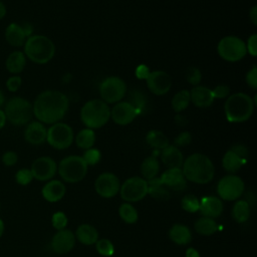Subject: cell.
<instances>
[{
  "mask_svg": "<svg viewBox=\"0 0 257 257\" xmlns=\"http://www.w3.org/2000/svg\"><path fill=\"white\" fill-rule=\"evenodd\" d=\"M68 106V97L63 92L53 89L44 90L33 102V115L42 123L53 124L65 115Z\"/></svg>",
  "mask_w": 257,
  "mask_h": 257,
  "instance_id": "6da1fadb",
  "label": "cell"
},
{
  "mask_svg": "<svg viewBox=\"0 0 257 257\" xmlns=\"http://www.w3.org/2000/svg\"><path fill=\"white\" fill-rule=\"evenodd\" d=\"M181 169L186 180L196 184H207L215 175V167L211 159L200 153L189 156L183 162Z\"/></svg>",
  "mask_w": 257,
  "mask_h": 257,
  "instance_id": "7a4b0ae2",
  "label": "cell"
},
{
  "mask_svg": "<svg viewBox=\"0 0 257 257\" xmlns=\"http://www.w3.org/2000/svg\"><path fill=\"white\" fill-rule=\"evenodd\" d=\"M254 100L244 92H235L228 96L224 104L225 115L230 122H243L249 119L254 110Z\"/></svg>",
  "mask_w": 257,
  "mask_h": 257,
  "instance_id": "3957f363",
  "label": "cell"
},
{
  "mask_svg": "<svg viewBox=\"0 0 257 257\" xmlns=\"http://www.w3.org/2000/svg\"><path fill=\"white\" fill-rule=\"evenodd\" d=\"M54 53V43L47 36L31 35L24 43V54L34 63L45 64L53 58Z\"/></svg>",
  "mask_w": 257,
  "mask_h": 257,
  "instance_id": "277c9868",
  "label": "cell"
},
{
  "mask_svg": "<svg viewBox=\"0 0 257 257\" xmlns=\"http://www.w3.org/2000/svg\"><path fill=\"white\" fill-rule=\"evenodd\" d=\"M110 117V108L102 99H91L83 104L80 110V119L87 128H99Z\"/></svg>",
  "mask_w": 257,
  "mask_h": 257,
  "instance_id": "5b68a950",
  "label": "cell"
},
{
  "mask_svg": "<svg viewBox=\"0 0 257 257\" xmlns=\"http://www.w3.org/2000/svg\"><path fill=\"white\" fill-rule=\"evenodd\" d=\"M6 119L12 124L20 126L27 124L33 115L32 104L23 97L14 96L10 98L4 108Z\"/></svg>",
  "mask_w": 257,
  "mask_h": 257,
  "instance_id": "8992f818",
  "label": "cell"
},
{
  "mask_svg": "<svg viewBox=\"0 0 257 257\" xmlns=\"http://www.w3.org/2000/svg\"><path fill=\"white\" fill-rule=\"evenodd\" d=\"M87 167L82 157L68 156L59 162L57 171L64 182L78 183L86 176Z\"/></svg>",
  "mask_w": 257,
  "mask_h": 257,
  "instance_id": "52a82bcc",
  "label": "cell"
},
{
  "mask_svg": "<svg viewBox=\"0 0 257 257\" xmlns=\"http://www.w3.org/2000/svg\"><path fill=\"white\" fill-rule=\"evenodd\" d=\"M217 51L221 58L229 62L239 61L247 53L245 42L234 35L223 37L217 45Z\"/></svg>",
  "mask_w": 257,
  "mask_h": 257,
  "instance_id": "ba28073f",
  "label": "cell"
},
{
  "mask_svg": "<svg viewBox=\"0 0 257 257\" xmlns=\"http://www.w3.org/2000/svg\"><path fill=\"white\" fill-rule=\"evenodd\" d=\"M73 131L64 122H55L46 134V142L56 150H65L69 148L73 142Z\"/></svg>",
  "mask_w": 257,
  "mask_h": 257,
  "instance_id": "9c48e42d",
  "label": "cell"
},
{
  "mask_svg": "<svg viewBox=\"0 0 257 257\" xmlns=\"http://www.w3.org/2000/svg\"><path fill=\"white\" fill-rule=\"evenodd\" d=\"M118 193L126 203L139 202L148 195V181L142 177L128 178L122 183Z\"/></svg>",
  "mask_w": 257,
  "mask_h": 257,
  "instance_id": "30bf717a",
  "label": "cell"
},
{
  "mask_svg": "<svg viewBox=\"0 0 257 257\" xmlns=\"http://www.w3.org/2000/svg\"><path fill=\"white\" fill-rule=\"evenodd\" d=\"M126 92L125 82L117 76H108L99 85V94L106 103L120 101Z\"/></svg>",
  "mask_w": 257,
  "mask_h": 257,
  "instance_id": "8fae6325",
  "label": "cell"
},
{
  "mask_svg": "<svg viewBox=\"0 0 257 257\" xmlns=\"http://www.w3.org/2000/svg\"><path fill=\"white\" fill-rule=\"evenodd\" d=\"M243 180L234 175H227L220 179L217 185V193L222 200L235 201L241 197L244 192Z\"/></svg>",
  "mask_w": 257,
  "mask_h": 257,
  "instance_id": "7c38bea8",
  "label": "cell"
},
{
  "mask_svg": "<svg viewBox=\"0 0 257 257\" xmlns=\"http://www.w3.org/2000/svg\"><path fill=\"white\" fill-rule=\"evenodd\" d=\"M120 188V183L118 178L112 173H102L100 174L94 182L95 192L103 198L114 197Z\"/></svg>",
  "mask_w": 257,
  "mask_h": 257,
  "instance_id": "4fadbf2b",
  "label": "cell"
},
{
  "mask_svg": "<svg viewBox=\"0 0 257 257\" xmlns=\"http://www.w3.org/2000/svg\"><path fill=\"white\" fill-rule=\"evenodd\" d=\"M30 171L33 179L38 181H49L56 174L57 165L50 157H39L33 161Z\"/></svg>",
  "mask_w": 257,
  "mask_h": 257,
  "instance_id": "5bb4252c",
  "label": "cell"
},
{
  "mask_svg": "<svg viewBox=\"0 0 257 257\" xmlns=\"http://www.w3.org/2000/svg\"><path fill=\"white\" fill-rule=\"evenodd\" d=\"M146 80L150 91L157 95L166 94L172 86V79L170 75L162 70L151 71Z\"/></svg>",
  "mask_w": 257,
  "mask_h": 257,
  "instance_id": "9a60e30c",
  "label": "cell"
},
{
  "mask_svg": "<svg viewBox=\"0 0 257 257\" xmlns=\"http://www.w3.org/2000/svg\"><path fill=\"white\" fill-rule=\"evenodd\" d=\"M137 115V109L130 101H118L112 109H110V117L119 125H126L131 123Z\"/></svg>",
  "mask_w": 257,
  "mask_h": 257,
  "instance_id": "2e32d148",
  "label": "cell"
},
{
  "mask_svg": "<svg viewBox=\"0 0 257 257\" xmlns=\"http://www.w3.org/2000/svg\"><path fill=\"white\" fill-rule=\"evenodd\" d=\"M75 244V236L68 229H62L57 231L50 242L51 249L54 253L65 254L72 250Z\"/></svg>",
  "mask_w": 257,
  "mask_h": 257,
  "instance_id": "e0dca14e",
  "label": "cell"
},
{
  "mask_svg": "<svg viewBox=\"0 0 257 257\" xmlns=\"http://www.w3.org/2000/svg\"><path fill=\"white\" fill-rule=\"evenodd\" d=\"M160 180L167 189H171L173 191L181 192L187 188V180L181 168L167 169L161 175Z\"/></svg>",
  "mask_w": 257,
  "mask_h": 257,
  "instance_id": "ac0fdd59",
  "label": "cell"
},
{
  "mask_svg": "<svg viewBox=\"0 0 257 257\" xmlns=\"http://www.w3.org/2000/svg\"><path fill=\"white\" fill-rule=\"evenodd\" d=\"M223 202L220 198L215 196H207L200 201L199 212L203 217H209L212 219L218 218L223 212Z\"/></svg>",
  "mask_w": 257,
  "mask_h": 257,
  "instance_id": "d6986e66",
  "label": "cell"
},
{
  "mask_svg": "<svg viewBox=\"0 0 257 257\" xmlns=\"http://www.w3.org/2000/svg\"><path fill=\"white\" fill-rule=\"evenodd\" d=\"M47 128L40 121H31L25 127L24 139L31 145H41L46 141Z\"/></svg>",
  "mask_w": 257,
  "mask_h": 257,
  "instance_id": "ffe728a7",
  "label": "cell"
},
{
  "mask_svg": "<svg viewBox=\"0 0 257 257\" xmlns=\"http://www.w3.org/2000/svg\"><path fill=\"white\" fill-rule=\"evenodd\" d=\"M65 192V185L59 180H49L41 189L42 197L49 203L60 201L64 197Z\"/></svg>",
  "mask_w": 257,
  "mask_h": 257,
  "instance_id": "44dd1931",
  "label": "cell"
},
{
  "mask_svg": "<svg viewBox=\"0 0 257 257\" xmlns=\"http://www.w3.org/2000/svg\"><path fill=\"white\" fill-rule=\"evenodd\" d=\"M190 99L195 106L206 108L213 103L215 98L213 96L212 89L206 86L196 85L190 91Z\"/></svg>",
  "mask_w": 257,
  "mask_h": 257,
  "instance_id": "7402d4cb",
  "label": "cell"
},
{
  "mask_svg": "<svg viewBox=\"0 0 257 257\" xmlns=\"http://www.w3.org/2000/svg\"><path fill=\"white\" fill-rule=\"evenodd\" d=\"M161 160L168 169L182 168L184 162L183 154L174 145H169L161 151Z\"/></svg>",
  "mask_w": 257,
  "mask_h": 257,
  "instance_id": "603a6c76",
  "label": "cell"
},
{
  "mask_svg": "<svg viewBox=\"0 0 257 257\" xmlns=\"http://www.w3.org/2000/svg\"><path fill=\"white\" fill-rule=\"evenodd\" d=\"M5 39L11 46L20 47L24 45L27 36L20 24L10 23L5 29Z\"/></svg>",
  "mask_w": 257,
  "mask_h": 257,
  "instance_id": "cb8c5ba5",
  "label": "cell"
},
{
  "mask_svg": "<svg viewBox=\"0 0 257 257\" xmlns=\"http://www.w3.org/2000/svg\"><path fill=\"white\" fill-rule=\"evenodd\" d=\"M170 239L178 245H187L192 241V233L184 224H174L169 230Z\"/></svg>",
  "mask_w": 257,
  "mask_h": 257,
  "instance_id": "d4e9b609",
  "label": "cell"
},
{
  "mask_svg": "<svg viewBox=\"0 0 257 257\" xmlns=\"http://www.w3.org/2000/svg\"><path fill=\"white\" fill-rule=\"evenodd\" d=\"M75 239L84 245H92L98 240V232L90 224H81L75 231Z\"/></svg>",
  "mask_w": 257,
  "mask_h": 257,
  "instance_id": "484cf974",
  "label": "cell"
},
{
  "mask_svg": "<svg viewBox=\"0 0 257 257\" xmlns=\"http://www.w3.org/2000/svg\"><path fill=\"white\" fill-rule=\"evenodd\" d=\"M7 70L12 74H18L23 71L26 65V56L22 51L11 52L5 62Z\"/></svg>",
  "mask_w": 257,
  "mask_h": 257,
  "instance_id": "4316f807",
  "label": "cell"
},
{
  "mask_svg": "<svg viewBox=\"0 0 257 257\" xmlns=\"http://www.w3.org/2000/svg\"><path fill=\"white\" fill-rule=\"evenodd\" d=\"M148 195L158 201H167L170 198L169 189L161 182L160 177L148 181Z\"/></svg>",
  "mask_w": 257,
  "mask_h": 257,
  "instance_id": "83f0119b",
  "label": "cell"
},
{
  "mask_svg": "<svg viewBox=\"0 0 257 257\" xmlns=\"http://www.w3.org/2000/svg\"><path fill=\"white\" fill-rule=\"evenodd\" d=\"M160 171V163L155 155L147 157L141 164L142 178L149 181L156 178Z\"/></svg>",
  "mask_w": 257,
  "mask_h": 257,
  "instance_id": "f1b7e54d",
  "label": "cell"
},
{
  "mask_svg": "<svg viewBox=\"0 0 257 257\" xmlns=\"http://www.w3.org/2000/svg\"><path fill=\"white\" fill-rule=\"evenodd\" d=\"M245 163H246L245 160L241 159L230 150H228L225 153L222 159V166L224 170L230 174H234L238 172Z\"/></svg>",
  "mask_w": 257,
  "mask_h": 257,
  "instance_id": "f546056e",
  "label": "cell"
},
{
  "mask_svg": "<svg viewBox=\"0 0 257 257\" xmlns=\"http://www.w3.org/2000/svg\"><path fill=\"white\" fill-rule=\"evenodd\" d=\"M196 232L203 236H210L218 231V224L215 219L209 217H200L194 224Z\"/></svg>",
  "mask_w": 257,
  "mask_h": 257,
  "instance_id": "4dcf8cb0",
  "label": "cell"
},
{
  "mask_svg": "<svg viewBox=\"0 0 257 257\" xmlns=\"http://www.w3.org/2000/svg\"><path fill=\"white\" fill-rule=\"evenodd\" d=\"M146 142L150 147L160 151L169 146L168 138L163 132L159 130L150 131L146 136Z\"/></svg>",
  "mask_w": 257,
  "mask_h": 257,
  "instance_id": "1f68e13d",
  "label": "cell"
},
{
  "mask_svg": "<svg viewBox=\"0 0 257 257\" xmlns=\"http://www.w3.org/2000/svg\"><path fill=\"white\" fill-rule=\"evenodd\" d=\"M232 217L237 223H244L250 217V204L246 200H237L232 208Z\"/></svg>",
  "mask_w": 257,
  "mask_h": 257,
  "instance_id": "d6a6232c",
  "label": "cell"
},
{
  "mask_svg": "<svg viewBox=\"0 0 257 257\" xmlns=\"http://www.w3.org/2000/svg\"><path fill=\"white\" fill-rule=\"evenodd\" d=\"M75 142L78 148L82 150H88L93 147L95 142V134L91 128H83L78 132L75 138Z\"/></svg>",
  "mask_w": 257,
  "mask_h": 257,
  "instance_id": "836d02e7",
  "label": "cell"
},
{
  "mask_svg": "<svg viewBox=\"0 0 257 257\" xmlns=\"http://www.w3.org/2000/svg\"><path fill=\"white\" fill-rule=\"evenodd\" d=\"M190 101V91L187 89H183L173 96L172 107L176 112H181L189 106Z\"/></svg>",
  "mask_w": 257,
  "mask_h": 257,
  "instance_id": "e575fe53",
  "label": "cell"
},
{
  "mask_svg": "<svg viewBox=\"0 0 257 257\" xmlns=\"http://www.w3.org/2000/svg\"><path fill=\"white\" fill-rule=\"evenodd\" d=\"M118 215L120 217V219L127 223V224H134L138 221L139 218V214L138 211L136 210V208L131 205V203H122L119 208H118Z\"/></svg>",
  "mask_w": 257,
  "mask_h": 257,
  "instance_id": "d590c367",
  "label": "cell"
},
{
  "mask_svg": "<svg viewBox=\"0 0 257 257\" xmlns=\"http://www.w3.org/2000/svg\"><path fill=\"white\" fill-rule=\"evenodd\" d=\"M181 206H182L183 210H185L186 212L196 213L199 211L200 200L192 194H187L182 198Z\"/></svg>",
  "mask_w": 257,
  "mask_h": 257,
  "instance_id": "8d00e7d4",
  "label": "cell"
},
{
  "mask_svg": "<svg viewBox=\"0 0 257 257\" xmlns=\"http://www.w3.org/2000/svg\"><path fill=\"white\" fill-rule=\"evenodd\" d=\"M95 249L99 255L103 257H110L114 253V246L108 239H99L95 242Z\"/></svg>",
  "mask_w": 257,
  "mask_h": 257,
  "instance_id": "74e56055",
  "label": "cell"
},
{
  "mask_svg": "<svg viewBox=\"0 0 257 257\" xmlns=\"http://www.w3.org/2000/svg\"><path fill=\"white\" fill-rule=\"evenodd\" d=\"M101 158V154L97 149L90 148L88 150H85V152L82 155L83 161L86 163L87 166H94L96 165Z\"/></svg>",
  "mask_w": 257,
  "mask_h": 257,
  "instance_id": "f35d334b",
  "label": "cell"
},
{
  "mask_svg": "<svg viewBox=\"0 0 257 257\" xmlns=\"http://www.w3.org/2000/svg\"><path fill=\"white\" fill-rule=\"evenodd\" d=\"M32 180H33V176L30 169L23 168L18 170L15 174V181L20 186H27L32 182Z\"/></svg>",
  "mask_w": 257,
  "mask_h": 257,
  "instance_id": "ab89813d",
  "label": "cell"
},
{
  "mask_svg": "<svg viewBox=\"0 0 257 257\" xmlns=\"http://www.w3.org/2000/svg\"><path fill=\"white\" fill-rule=\"evenodd\" d=\"M185 76H186L187 81L190 84L194 85V86L199 85V83L202 80V72H201V70L199 68H197V67H194V66L187 68V70L185 72Z\"/></svg>",
  "mask_w": 257,
  "mask_h": 257,
  "instance_id": "60d3db41",
  "label": "cell"
},
{
  "mask_svg": "<svg viewBox=\"0 0 257 257\" xmlns=\"http://www.w3.org/2000/svg\"><path fill=\"white\" fill-rule=\"evenodd\" d=\"M67 217L63 212H56L52 215L51 218V224L53 226L54 229H56L57 231L65 229L66 225H67Z\"/></svg>",
  "mask_w": 257,
  "mask_h": 257,
  "instance_id": "b9f144b4",
  "label": "cell"
},
{
  "mask_svg": "<svg viewBox=\"0 0 257 257\" xmlns=\"http://www.w3.org/2000/svg\"><path fill=\"white\" fill-rule=\"evenodd\" d=\"M1 161H2L4 166L12 167V166H14L17 163L18 155L15 152H13V151H7V152H5L2 155Z\"/></svg>",
  "mask_w": 257,
  "mask_h": 257,
  "instance_id": "7bdbcfd3",
  "label": "cell"
},
{
  "mask_svg": "<svg viewBox=\"0 0 257 257\" xmlns=\"http://www.w3.org/2000/svg\"><path fill=\"white\" fill-rule=\"evenodd\" d=\"M192 142V136L189 132L180 133L174 140V146L176 147H185Z\"/></svg>",
  "mask_w": 257,
  "mask_h": 257,
  "instance_id": "ee69618b",
  "label": "cell"
},
{
  "mask_svg": "<svg viewBox=\"0 0 257 257\" xmlns=\"http://www.w3.org/2000/svg\"><path fill=\"white\" fill-rule=\"evenodd\" d=\"M21 84H22V78L20 76H18V75L10 76L6 80V87L11 92L17 91L21 87Z\"/></svg>",
  "mask_w": 257,
  "mask_h": 257,
  "instance_id": "f6af8a7d",
  "label": "cell"
},
{
  "mask_svg": "<svg viewBox=\"0 0 257 257\" xmlns=\"http://www.w3.org/2000/svg\"><path fill=\"white\" fill-rule=\"evenodd\" d=\"M245 79H246V83L249 87H251L252 89L257 88V67H256V65H253L252 68L247 72Z\"/></svg>",
  "mask_w": 257,
  "mask_h": 257,
  "instance_id": "bcb514c9",
  "label": "cell"
},
{
  "mask_svg": "<svg viewBox=\"0 0 257 257\" xmlns=\"http://www.w3.org/2000/svg\"><path fill=\"white\" fill-rule=\"evenodd\" d=\"M214 98H225L230 94V87L226 84H219L212 89Z\"/></svg>",
  "mask_w": 257,
  "mask_h": 257,
  "instance_id": "7dc6e473",
  "label": "cell"
},
{
  "mask_svg": "<svg viewBox=\"0 0 257 257\" xmlns=\"http://www.w3.org/2000/svg\"><path fill=\"white\" fill-rule=\"evenodd\" d=\"M245 45L247 52H249L250 55L255 57L257 55V34L253 33L251 36H249L247 43H245Z\"/></svg>",
  "mask_w": 257,
  "mask_h": 257,
  "instance_id": "c3c4849f",
  "label": "cell"
},
{
  "mask_svg": "<svg viewBox=\"0 0 257 257\" xmlns=\"http://www.w3.org/2000/svg\"><path fill=\"white\" fill-rule=\"evenodd\" d=\"M230 151H232L234 154H236L238 157H240L241 159L243 160H247L248 156H249V151L247 149L246 146L242 145V144H237V145H234L232 146L230 149Z\"/></svg>",
  "mask_w": 257,
  "mask_h": 257,
  "instance_id": "681fc988",
  "label": "cell"
},
{
  "mask_svg": "<svg viewBox=\"0 0 257 257\" xmlns=\"http://www.w3.org/2000/svg\"><path fill=\"white\" fill-rule=\"evenodd\" d=\"M150 73V68L146 64H140L136 68V76L139 79H147Z\"/></svg>",
  "mask_w": 257,
  "mask_h": 257,
  "instance_id": "f907efd6",
  "label": "cell"
},
{
  "mask_svg": "<svg viewBox=\"0 0 257 257\" xmlns=\"http://www.w3.org/2000/svg\"><path fill=\"white\" fill-rule=\"evenodd\" d=\"M249 18L253 25H257V7L256 5L252 6V8L249 10Z\"/></svg>",
  "mask_w": 257,
  "mask_h": 257,
  "instance_id": "816d5d0a",
  "label": "cell"
},
{
  "mask_svg": "<svg viewBox=\"0 0 257 257\" xmlns=\"http://www.w3.org/2000/svg\"><path fill=\"white\" fill-rule=\"evenodd\" d=\"M21 26H22V28H23V30H24V33L26 34L27 38L32 35L33 27H32V25H31L30 23H23V24H21Z\"/></svg>",
  "mask_w": 257,
  "mask_h": 257,
  "instance_id": "f5cc1de1",
  "label": "cell"
},
{
  "mask_svg": "<svg viewBox=\"0 0 257 257\" xmlns=\"http://www.w3.org/2000/svg\"><path fill=\"white\" fill-rule=\"evenodd\" d=\"M175 121H176V123H177L178 125H180V126H184V125H186L187 122H188L187 118H186L184 115H182V114H177V115L175 116Z\"/></svg>",
  "mask_w": 257,
  "mask_h": 257,
  "instance_id": "db71d44e",
  "label": "cell"
},
{
  "mask_svg": "<svg viewBox=\"0 0 257 257\" xmlns=\"http://www.w3.org/2000/svg\"><path fill=\"white\" fill-rule=\"evenodd\" d=\"M185 256L186 257H200V253L193 247L191 248H188L186 250V253H185Z\"/></svg>",
  "mask_w": 257,
  "mask_h": 257,
  "instance_id": "11a10c76",
  "label": "cell"
},
{
  "mask_svg": "<svg viewBox=\"0 0 257 257\" xmlns=\"http://www.w3.org/2000/svg\"><path fill=\"white\" fill-rule=\"evenodd\" d=\"M6 115H5V112H4V110H2L1 108H0V130L2 128V127H4V125H5V123H6Z\"/></svg>",
  "mask_w": 257,
  "mask_h": 257,
  "instance_id": "9f6ffc18",
  "label": "cell"
},
{
  "mask_svg": "<svg viewBox=\"0 0 257 257\" xmlns=\"http://www.w3.org/2000/svg\"><path fill=\"white\" fill-rule=\"evenodd\" d=\"M6 15V7L2 1H0V20Z\"/></svg>",
  "mask_w": 257,
  "mask_h": 257,
  "instance_id": "6f0895ef",
  "label": "cell"
},
{
  "mask_svg": "<svg viewBox=\"0 0 257 257\" xmlns=\"http://www.w3.org/2000/svg\"><path fill=\"white\" fill-rule=\"evenodd\" d=\"M4 231H5V223H4V221L0 218V238H1L2 235L4 234Z\"/></svg>",
  "mask_w": 257,
  "mask_h": 257,
  "instance_id": "680465c9",
  "label": "cell"
},
{
  "mask_svg": "<svg viewBox=\"0 0 257 257\" xmlns=\"http://www.w3.org/2000/svg\"><path fill=\"white\" fill-rule=\"evenodd\" d=\"M4 100H5V98H4V94H3L2 90L0 89V107L3 105V103H4Z\"/></svg>",
  "mask_w": 257,
  "mask_h": 257,
  "instance_id": "91938a15",
  "label": "cell"
},
{
  "mask_svg": "<svg viewBox=\"0 0 257 257\" xmlns=\"http://www.w3.org/2000/svg\"><path fill=\"white\" fill-rule=\"evenodd\" d=\"M0 209H1V204H0Z\"/></svg>",
  "mask_w": 257,
  "mask_h": 257,
  "instance_id": "94428289",
  "label": "cell"
}]
</instances>
